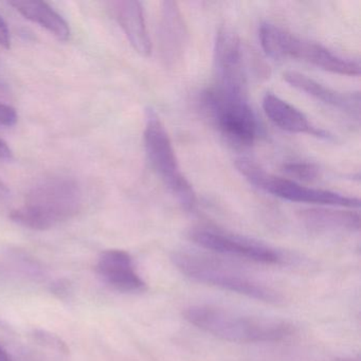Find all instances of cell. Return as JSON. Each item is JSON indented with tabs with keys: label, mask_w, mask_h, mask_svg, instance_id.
<instances>
[{
	"label": "cell",
	"mask_w": 361,
	"mask_h": 361,
	"mask_svg": "<svg viewBox=\"0 0 361 361\" xmlns=\"http://www.w3.org/2000/svg\"><path fill=\"white\" fill-rule=\"evenodd\" d=\"M183 317L200 331L234 343L280 342L295 334L293 324L286 321L240 314L219 306H190Z\"/></svg>",
	"instance_id": "obj_1"
},
{
	"label": "cell",
	"mask_w": 361,
	"mask_h": 361,
	"mask_svg": "<svg viewBox=\"0 0 361 361\" xmlns=\"http://www.w3.org/2000/svg\"><path fill=\"white\" fill-rule=\"evenodd\" d=\"M82 204L83 194L78 181L54 175L39 180L29 191L24 204L10 217L23 227L43 231L73 219L81 210Z\"/></svg>",
	"instance_id": "obj_2"
},
{
	"label": "cell",
	"mask_w": 361,
	"mask_h": 361,
	"mask_svg": "<svg viewBox=\"0 0 361 361\" xmlns=\"http://www.w3.org/2000/svg\"><path fill=\"white\" fill-rule=\"evenodd\" d=\"M171 259L183 276L195 282L219 287L266 303L281 301L278 291L219 259L187 251H177Z\"/></svg>",
	"instance_id": "obj_3"
},
{
	"label": "cell",
	"mask_w": 361,
	"mask_h": 361,
	"mask_svg": "<svg viewBox=\"0 0 361 361\" xmlns=\"http://www.w3.org/2000/svg\"><path fill=\"white\" fill-rule=\"evenodd\" d=\"M259 37L265 54L274 60L298 59L337 75L350 77H358L360 75L358 63L337 56L320 44L295 37L270 23L261 25Z\"/></svg>",
	"instance_id": "obj_4"
},
{
	"label": "cell",
	"mask_w": 361,
	"mask_h": 361,
	"mask_svg": "<svg viewBox=\"0 0 361 361\" xmlns=\"http://www.w3.org/2000/svg\"><path fill=\"white\" fill-rule=\"evenodd\" d=\"M145 147L152 168L166 189L185 210H194L197 202L195 191L183 175L170 136L153 109L147 111Z\"/></svg>",
	"instance_id": "obj_5"
},
{
	"label": "cell",
	"mask_w": 361,
	"mask_h": 361,
	"mask_svg": "<svg viewBox=\"0 0 361 361\" xmlns=\"http://www.w3.org/2000/svg\"><path fill=\"white\" fill-rule=\"evenodd\" d=\"M235 166L238 172L257 189L288 202L345 209H358L360 207L358 198L337 192L304 187L298 181L266 172L259 164L247 158L236 160Z\"/></svg>",
	"instance_id": "obj_6"
},
{
	"label": "cell",
	"mask_w": 361,
	"mask_h": 361,
	"mask_svg": "<svg viewBox=\"0 0 361 361\" xmlns=\"http://www.w3.org/2000/svg\"><path fill=\"white\" fill-rule=\"evenodd\" d=\"M200 102L228 142L240 147L255 143L259 126L248 99L227 96L214 87L202 92Z\"/></svg>",
	"instance_id": "obj_7"
},
{
	"label": "cell",
	"mask_w": 361,
	"mask_h": 361,
	"mask_svg": "<svg viewBox=\"0 0 361 361\" xmlns=\"http://www.w3.org/2000/svg\"><path fill=\"white\" fill-rule=\"evenodd\" d=\"M190 240L212 252L229 257L249 259L266 265H280L284 262V255L263 243L252 238L227 233L212 228H194L190 231Z\"/></svg>",
	"instance_id": "obj_8"
},
{
	"label": "cell",
	"mask_w": 361,
	"mask_h": 361,
	"mask_svg": "<svg viewBox=\"0 0 361 361\" xmlns=\"http://www.w3.org/2000/svg\"><path fill=\"white\" fill-rule=\"evenodd\" d=\"M214 66L217 86L227 96L247 98L244 54L240 37L231 29L221 28L214 45Z\"/></svg>",
	"instance_id": "obj_9"
},
{
	"label": "cell",
	"mask_w": 361,
	"mask_h": 361,
	"mask_svg": "<svg viewBox=\"0 0 361 361\" xmlns=\"http://www.w3.org/2000/svg\"><path fill=\"white\" fill-rule=\"evenodd\" d=\"M97 272L105 283L122 293H143L147 283L137 271L130 253L119 249L103 251L97 263Z\"/></svg>",
	"instance_id": "obj_10"
},
{
	"label": "cell",
	"mask_w": 361,
	"mask_h": 361,
	"mask_svg": "<svg viewBox=\"0 0 361 361\" xmlns=\"http://www.w3.org/2000/svg\"><path fill=\"white\" fill-rule=\"evenodd\" d=\"M284 80L295 90L320 101L327 106L342 111L345 115L359 120L360 118V94L359 92H341L329 86L319 83L316 80L295 71L285 73Z\"/></svg>",
	"instance_id": "obj_11"
},
{
	"label": "cell",
	"mask_w": 361,
	"mask_h": 361,
	"mask_svg": "<svg viewBox=\"0 0 361 361\" xmlns=\"http://www.w3.org/2000/svg\"><path fill=\"white\" fill-rule=\"evenodd\" d=\"M159 42L162 59L166 64H176L183 59L188 43L187 25L175 1L161 4Z\"/></svg>",
	"instance_id": "obj_12"
},
{
	"label": "cell",
	"mask_w": 361,
	"mask_h": 361,
	"mask_svg": "<svg viewBox=\"0 0 361 361\" xmlns=\"http://www.w3.org/2000/svg\"><path fill=\"white\" fill-rule=\"evenodd\" d=\"M111 7L133 48L140 56H151L152 42L147 32L142 5L135 0H121L113 1Z\"/></svg>",
	"instance_id": "obj_13"
},
{
	"label": "cell",
	"mask_w": 361,
	"mask_h": 361,
	"mask_svg": "<svg viewBox=\"0 0 361 361\" xmlns=\"http://www.w3.org/2000/svg\"><path fill=\"white\" fill-rule=\"evenodd\" d=\"M262 105L270 121L281 130L293 133V134L326 137V133L314 128L301 111L272 92H267L264 96Z\"/></svg>",
	"instance_id": "obj_14"
},
{
	"label": "cell",
	"mask_w": 361,
	"mask_h": 361,
	"mask_svg": "<svg viewBox=\"0 0 361 361\" xmlns=\"http://www.w3.org/2000/svg\"><path fill=\"white\" fill-rule=\"evenodd\" d=\"M299 217L307 229L320 233L358 232L360 229V215L355 211L318 207L300 211Z\"/></svg>",
	"instance_id": "obj_15"
},
{
	"label": "cell",
	"mask_w": 361,
	"mask_h": 361,
	"mask_svg": "<svg viewBox=\"0 0 361 361\" xmlns=\"http://www.w3.org/2000/svg\"><path fill=\"white\" fill-rule=\"evenodd\" d=\"M10 5L27 20L41 25L60 41L66 42L71 37V29L66 20L48 4L43 1H13Z\"/></svg>",
	"instance_id": "obj_16"
},
{
	"label": "cell",
	"mask_w": 361,
	"mask_h": 361,
	"mask_svg": "<svg viewBox=\"0 0 361 361\" xmlns=\"http://www.w3.org/2000/svg\"><path fill=\"white\" fill-rule=\"evenodd\" d=\"M283 171L291 178L306 183L316 180L320 176V169L312 162H288L283 166Z\"/></svg>",
	"instance_id": "obj_17"
},
{
	"label": "cell",
	"mask_w": 361,
	"mask_h": 361,
	"mask_svg": "<svg viewBox=\"0 0 361 361\" xmlns=\"http://www.w3.org/2000/svg\"><path fill=\"white\" fill-rule=\"evenodd\" d=\"M18 122V114L13 107L0 103V126H12Z\"/></svg>",
	"instance_id": "obj_18"
},
{
	"label": "cell",
	"mask_w": 361,
	"mask_h": 361,
	"mask_svg": "<svg viewBox=\"0 0 361 361\" xmlns=\"http://www.w3.org/2000/svg\"><path fill=\"white\" fill-rule=\"evenodd\" d=\"M11 39H10V31L5 20L0 18V46L5 48H10Z\"/></svg>",
	"instance_id": "obj_19"
},
{
	"label": "cell",
	"mask_w": 361,
	"mask_h": 361,
	"mask_svg": "<svg viewBox=\"0 0 361 361\" xmlns=\"http://www.w3.org/2000/svg\"><path fill=\"white\" fill-rule=\"evenodd\" d=\"M13 157L11 149L8 147L5 141L0 139V160H10Z\"/></svg>",
	"instance_id": "obj_20"
},
{
	"label": "cell",
	"mask_w": 361,
	"mask_h": 361,
	"mask_svg": "<svg viewBox=\"0 0 361 361\" xmlns=\"http://www.w3.org/2000/svg\"><path fill=\"white\" fill-rule=\"evenodd\" d=\"M0 361H16V359L11 356L3 344H0Z\"/></svg>",
	"instance_id": "obj_21"
},
{
	"label": "cell",
	"mask_w": 361,
	"mask_h": 361,
	"mask_svg": "<svg viewBox=\"0 0 361 361\" xmlns=\"http://www.w3.org/2000/svg\"><path fill=\"white\" fill-rule=\"evenodd\" d=\"M8 195H9V189L3 181L0 180V197H5Z\"/></svg>",
	"instance_id": "obj_22"
},
{
	"label": "cell",
	"mask_w": 361,
	"mask_h": 361,
	"mask_svg": "<svg viewBox=\"0 0 361 361\" xmlns=\"http://www.w3.org/2000/svg\"><path fill=\"white\" fill-rule=\"evenodd\" d=\"M336 361H359V359L354 358V357H345V358L337 359Z\"/></svg>",
	"instance_id": "obj_23"
}]
</instances>
